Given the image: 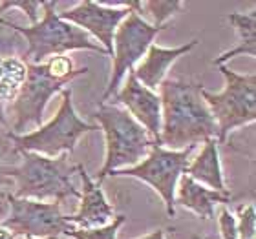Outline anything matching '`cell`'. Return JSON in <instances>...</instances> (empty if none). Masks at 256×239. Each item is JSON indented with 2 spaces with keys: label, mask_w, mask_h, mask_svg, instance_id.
Here are the masks:
<instances>
[{
  "label": "cell",
  "mask_w": 256,
  "mask_h": 239,
  "mask_svg": "<svg viewBox=\"0 0 256 239\" xmlns=\"http://www.w3.org/2000/svg\"><path fill=\"white\" fill-rule=\"evenodd\" d=\"M202 82L165 79L160 84L161 133L166 150H185L208 139H218V126L202 97Z\"/></svg>",
  "instance_id": "obj_1"
},
{
  "label": "cell",
  "mask_w": 256,
  "mask_h": 239,
  "mask_svg": "<svg viewBox=\"0 0 256 239\" xmlns=\"http://www.w3.org/2000/svg\"><path fill=\"white\" fill-rule=\"evenodd\" d=\"M88 68H75L70 57H52L48 62L26 64V80L20 86L11 104L13 132L15 135L26 132L28 126H40L46 104L52 95L64 90L74 79L84 75Z\"/></svg>",
  "instance_id": "obj_2"
},
{
  "label": "cell",
  "mask_w": 256,
  "mask_h": 239,
  "mask_svg": "<svg viewBox=\"0 0 256 239\" xmlns=\"http://www.w3.org/2000/svg\"><path fill=\"white\" fill-rule=\"evenodd\" d=\"M57 2H42L44 16L42 20L24 27L11 20L0 18L4 26L11 27L13 31L22 35L26 40V53L22 57L24 64H42L46 59L60 57V55L74 51V49H90L97 53L108 55L101 44H96L90 35L80 27L62 20L59 13H55Z\"/></svg>",
  "instance_id": "obj_3"
},
{
  "label": "cell",
  "mask_w": 256,
  "mask_h": 239,
  "mask_svg": "<svg viewBox=\"0 0 256 239\" xmlns=\"http://www.w3.org/2000/svg\"><path fill=\"white\" fill-rule=\"evenodd\" d=\"M94 117L99 121L106 139L104 165L97 172V185H101L112 172L132 168L148 155L156 141L130 113L121 106L101 102Z\"/></svg>",
  "instance_id": "obj_4"
},
{
  "label": "cell",
  "mask_w": 256,
  "mask_h": 239,
  "mask_svg": "<svg viewBox=\"0 0 256 239\" xmlns=\"http://www.w3.org/2000/svg\"><path fill=\"white\" fill-rule=\"evenodd\" d=\"M18 154L22 155V165L4 168L6 177L16 181L13 192L16 199L42 201L54 197L57 203H62L68 197H80V192L72 181L75 166L70 165L68 154H60L59 157H44L33 152Z\"/></svg>",
  "instance_id": "obj_5"
},
{
  "label": "cell",
  "mask_w": 256,
  "mask_h": 239,
  "mask_svg": "<svg viewBox=\"0 0 256 239\" xmlns=\"http://www.w3.org/2000/svg\"><path fill=\"white\" fill-rule=\"evenodd\" d=\"M99 130V126L84 122L75 113L72 101V88L62 90V104L59 112L48 124L38 126L26 135H15L6 132V139L15 152H33L44 157H57L60 154H74L75 144L84 133Z\"/></svg>",
  "instance_id": "obj_6"
},
{
  "label": "cell",
  "mask_w": 256,
  "mask_h": 239,
  "mask_svg": "<svg viewBox=\"0 0 256 239\" xmlns=\"http://www.w3.org/2000/svg\"><path fill=\"white\" fill-rule=\"evenodd\" d=\"M225 77V88L210 93L205 88L202 97L218 126V143H225L230 132L256 121V75H240L225 64L218 66Z\"/></svg>",
  "instance_id": "obj_7"
},
{
  "label": "cell",
  "mask_w": 256,
  "mask_h": 239,
  "mask_svg": "<svg viewBox=\"0 0 256 239\" xmlns=\"http://www.w3.org/2000/svg\"><path fill=\"white\" fill-rule=\"evenodd\" d=\"M194 150L196 146H187L185 150H166L160 144H154L150 148L148 155L139 165L132 166V168L116 170L110 176L136 177L139 181H144L165 201L168 218H174V214H176L174 196H176L178 181L187 170L188 163H190V154Z\"/></svg>",
  "instance_id": "obj_8"
},
{
  "label": "cell",
  "mask_w": 256,
  "mask_h": 239,
  "mask_svg": "<svg viewBox=\"0 0 256 239\" xmlns=\"http://www.w3.org/2000/svg\"><path fill=\"white\" fill-rule=\"evenodd\" d=\"M11 212L0 221V227L10 230L16 239H59L68 236L75 227L60 214V203H40L33 199H16L13 194L6 196Z\"/></svg>",
  "instance_id": "obj_9"
},
{
  "label": "cell",
  "mask_w": 256,
  "mask_h": 239,
  "mask_svg": "<svg viewBox=\"0 0 256 239\" xmlns=\"http://www.w3.org/2000/svg\"><path fill=\"white\" fill-rule=\"evenodd\" d=\"M166 27L168 26L160 27L154 26V24H148L146 20H143V16L139 15L138 11L130 9L128 16L119 24L116 33H114L112 77L108 80V86L101 97V102L108 101L110 97L118 93L124 73L132 71L134 66L146 55L156 35L166 29Z\"/></svg>",
  "instance_id": "obj_10"
},
{
  "label": "cell",
  "mask_w": 256,
  "mask_h": 239,
  "mask_svg": "<svg viewBox=\"0 0 256 239\" xmlns=\"http://www.w3.org/2000/svg\"><path fill=\"white\" fill-rule=\"evenodd\" d=\"M130 13V7H108V5L97 4L92 0L79 2L74 9L62 11L59 16L62 20L80 27L82 31L92 33L106 49L108 55H112L114 48V33L118 26L124 20Z\"/></svg>",
  "instance_id": "obj_11"
},
{
  "label": "cell",
  "mask_w": 256,
  "mask_h": 239,
  "mask_svg": "<svg viewBox=\"0 0 256 239\" xmlns=\"http://www.w3.org/2000/svg\"><path fill=\"white\" fill-rule=\"evenodd\" d=\"M114 104H123L126 112L132 115L141 126L148 132V135L160 144L161 133V99L156 91L144 88L134 75V69L128 71V80L124 88L112 97ZM161 146V144H160Z\"/></svg>",
  "instance_id": "obj_12"
},
{
  "label": "cell",
  "mask_w": 256,
  "mask_h": 239,
  "mask_svg": "<svg viewBox=\"0 0 256 239\" xmlns=\"http://www.w3.org/2000/svg\"><path fill=\"white\" fill-rule=\"evenodd\" d=\"M75 170L79 172L82 181V194H80V205L75 216H66L70 225H77L79 229H99L114 219V207L106 201L102 194L101 185L88 176L82 165H77Z\"/></svg>",
  "instance_id": "obj_13"
},
{
  "label": "cell",
  "mask_w": 256,
  "mask_h": 239,
  "mask_svg": "<svg viewBox=\"0 0 256 239\" xmlns=\"http://www.w3.org/2000/svg\"><path fill=\"white\" fill-rule=\"evenodd\" d=\"M198 46V40H190V42L178 46V48H161L158 44H152L144 55L143 60H139L138 66L134 68V75L136 79L148 90L156 91L160 88V84L165 80L166 69L178 57L188 53L190 49Z\"/></svg>",
  "instance_id": "obj_14"
},
{
  "label": "cell",
  "mask_w": 256,
  "mask_h": 239,
  "mask_svg": "<svg viewBox=\"0 0 256 239\" xmlns=\"http://www.w3.org/2000/svg\"><path fill=\"white\" fill-rule=\"evenodd\" d=\"M180 186L176 188V196H174V203L182 205L183 208L192 210L198 218L202 219H212L214 210L218 205H229L232 201L230 192H216L210 188H205L203 185L196 183L188 176L183 174L180 177Z\"/></svg>",
  "instance_id": "obj_15"
},
{
  "label": "cell",
  "mask_w": 256,
  "mask_h": 239,
  "mask_svg": "<svg viewBox=\"0 0 256 239\" xmlns=\"http://www.w3.org/2000/svg\"><path fill=\"white\" fill-rule=\"evenodd\" d=\"M185 176H188L200 185L210 186V190L227 192L216 139H208L203 143L202 152L198 154L196 159H190V163H188Z\"/></svg>",
  "instance_id": "obj_16"
},
{
  "label": "cell",
  "mask_w": 256,
  "mask_h": 239,
  "mask_svg": "<svg viewBox=\"0 0 256 239\" xmlns=\"http://www.w3.org/2000/svg\"><path fill=\"white\" fill-rule=\"evenodd\" d=\"M227 18H229V22L236 29L240 40H238V44L232 49L216 57L212 60V64L214 66H222V64H225L232 57H236V55H249V57L256 59V5L249 13H240V11L229 13Z\"/></svg>",
  "instance_id": "obj_17"
},
{
  "label": "cell",
  "mask_w": 256,
  "mask_h": 239,
  "mask_svg": "<svg viewBox=\"0 0 256 239\" xmlns=\"http://www.w3.org/2000/svg\"><path fill=\"white\" fill-rule=\"evenodd\" d=\"M26 80V64L15 57H0V104L6 106L16 97Z\"/></svg>",
  "instance_id": "obj_18"
},
{
  "label": "cell",
  "mask_w": 256,
  "mask_h": 239,
  "mask_svg": "<svg viewBox=\"0 0 256 239\" xmlns=\"http://www.w3.org/2000/svg\"><path fill=\"white\" fill-rule=\"evenodd\" d=\"M183 7V2L180 0H168V2H163V0H150V2H141V11H146L152 20H154V26H166V22L174 13Z\"/></svg>",
  "instance_id": "obj_19"
},
{
  "label": "cell",
  "mask_w": 256,
  "mask_h": 239,
  "mask_svg": "<svg viewBox=\"0 0 256 239\" xmlns=\"http://www.w3.org/2000/svg\"><path fill=\"white\" fill-rule=\"evenodd\" d=\"M24 53H26V40L22 38V35L0 22V57H15L22 60Z\"/></svg>",
  "instance_id": "obj_20"
},
{
  "label": "cell",
  "mask_w": 256,
  "mask_h": 239,
  "mask_svg": "<svg viewBox=\"0 0 256 239\" xmlns=\"http://www.w3.org/2000/svg\"><path fill=\"white\" fill-rule=\"evenodd\" d=\"M126 221L124 216H116L110 225L99 227V229H74L68 232V238L72 239H116L118 230Z\"/></svg>",
  "instance_id": "obj_21"
},
{
  "label": "cell",
  "mask_w": 256,
  "mask_h": 239,
  "mask_svg": "<svg viewBox=\"0 0 256 239\" xmlns=\"http://www.w3.org/2000/svg\"><path fill=\"white\" fill-rule=\"evenodd\" d=\"M236 225H238V239H254L256 219H254V205H240L236 208Z\"/></svg>",
  "instance_id": "obj_22"
},
{
  "label": "cell",
  "mask_w": 256,
  "mask_h": 239,
  "mask_svg": "<svg viewBox=\"0 0 256 239\" xmlns=\"http://www.w3.org/2000/svg\"><path fill=\"white\" fill-rule=\"evenodd\" d=\"M220 236L222 239H238V225H236V218L230 214V210L225 205H220Z\"/></svg>",
  "instance_id": "obj_23"
},
{
  "label": "cell",
  "mask_w": 256,
  "mask_h": 239,
  "mask_svg": "<svg viewBox=\"0 0 256 239\" xmlns=\"http://www.w3.org/2000/svg\"><path fill=\"white\" fill-rule=\"evenodd\" d=\"M11 7H20L22 11H26L30 20H32V26L38 22V13L42 9V2H26V0H13V2H0V16L4 15L6 9H11Z\"/></svg>",
  "instance_id": "obj_24"
},
{
  "label": "cell",
  "mask_w": 256,
  "mask_h": 239,
  "mask_svg": "<svg viewBox=\"0 0 256 239\" xmlns=\"http://www.w3.org/2000/svg\"><path fill=\"white\" fill-rule=\"evenodd\" d=\"M4 139H6V133L4 135H0V186L4 185V183H8V177H6V172H4V152H6V143H4ZM4 210V207H2V203H0V212Z\"/></svg>",
  "instance_id": "obj_25"
},
{
  "label": "cell",
  "mask_w": 256,
  "mask_h": 239,
  "mask_svg": "<svg viewBox=\"0 0 256 239\" xmlns=\"http://www.w3.org/2000/svg\"><path fill=\"white\" fill-rule=\"evenodd\" d=\"M138 239H165V232L163 230H154V232H150L148 236H143V238H138Z\"/></svg>",
  "instance_id": "obj_26"
},
{
  "label": "cell",
  "mask_w": 256,
  "mask_h": 239,
  "mask_svg": "<svg viewBox=\"0 0 256 239\" xmlns=\"http://www.w3.org/2000/svg\"><path fill=\"white\" fill-rule=\"evenodd\" d=\"M0 239H16V238L11 234L10 230H6L4 227H0Z\"/></svg>",
  "instance_id": "obj_27"
},
{
  "label": "cell",
  "mask_w": 256,
  "mask_h": 239,
  "mask_svg": "<svg viewBox=\"0 0 256 239\" xmlns=\"http://www.w3.org/2000/svg\"><path fill=\"white\" fill-rule=\"evenodd\" d=\"M18 239H20V238H18Z\"/></svg>",
  "instance_id": "obj_28"
}]
</instances>
